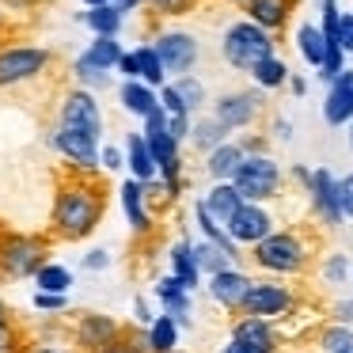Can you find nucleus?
<instances>
[{
  "instance_id": "nucleus-1",
  "label": "nucleus",
  "mask_w": 353,
  "mask_h": 353,
  "mask_svg": "<svg viewBox=\"0 0 353 353\" xmlns=\"http://www.w3.org/2000/svg\"><path fill=\"white\" fill-rule=\"evenodd\" d=\"M107 213V183L95 171H65L54 190V209H50V232L61 243H80L99 228Z\"/></svg>"
},
{
  "instance_id": "nucleus-2",
  "label": "nucleus",
  "mask_w": 353,
  "mask_h": 353,
  "mask_svg": "<svg viewBox=\"0 0 353 353\" xmlns=\"http://www.w3.org/2000/svg\"><path fill=\"white\" fill-rule=\"evenodd\" d=\"M50 262V239L34 232H4L0 236V274L12 281L34 277Z\"/></svg>"
},
{
  "instance_id": "nucleus-3",
  "label": "nucleus",
  "mask_w": 353,
  "mask_h": 353,
  "mask_svg": "<svg viewBox=\"0 0 353 353\" xmlns=\"http://www.w3.org/2000/svg\"><path fill=\"white\" fill-rule=\"evenodd\" d=\"M221 54H224V61H228L232 69L251 72L259 61L274 57V34L262 31V27H254L251 19H239V23H232L228 31H224Z\"/></svg>"
},
{
  "instance_id": "nucleus-4",
  "label": "nucleus",
  "mask_w": 353,
  "mask_h": 353,
  "mask_svg": "<svg viewBox=\"0 0 353 353\" xmlns=\"http://www.w3.org/2000/svg\"><path fill=\"white\" fill-rule=\"evenodd\" d=\"M251 259L266 274H300L307 266V247L296 232H270L251 247Z\"/></svg>"
},
{
  "instance_id": "nucleus-5",
  "label": "nucleus",
  "mask_w": 353,
  "mask_h": 353,
  "mask_svg": "<svg viewBox=\"0 0 353 353\" xmlns=\"http://www.w3.org/2000/svg\"><path fill=\"white\" fill-rule=\"evenodd\" d=\"M232 186H236V194H239L243 201L259 205V201L274 198V194L281 190V168H277V163L270 160L266 152H259V156H243L239 171L232 175Z\"/></svg>"
},
{
  "instance_id": "nucleus-6",
  "label": "nucleus",
  "mask_w": 353,
  "mask_h": 353,
  "mask_svg": "<svg viewBox=\"0 0 353 353\" xmlns=\"http://www.w3.org/2000/svg\"><path fill=\"white\" fill-rule=\"evenodd\" d=\"M54 54L46 46H4L0 50V88H16V84H27V80L42 77L50 69Z\"/></svg>"
},
{
  "instance_id": "nucleus-7",
  "label": "nucleus",
  "mask_w": 353,
  "mask_h": 353,
  "mask_svg": "<svg viewBox=\"0 0 353 353\" xmlns=\"http://www.w3.org/2000/svg\"><path fill=\"white\" fill-rule=\"evenodd\" d=\"M57 130H72V133H84V137L99 141L103 137V110H99V99L95 92H69L61 99V110H57Z\"/></svg>"
},
{
  "instance_id": "nucleus-8",
  "label": "nucleus",
  "mask_w": 353,
  "mask_h": 353,
  "mask_svg": "<svg viewBox=\"0 0 353 353\" xmlns=\"http://www.w3.org/2000/svg\"><path fill=\"white\" fill-rule=\"evenodd\" d=\"M156 57H160L163 72H179V77H190V69L198 65V39L186 31H163L152 42Z\"/></svg>"
},
{
  "instance_id": "nucleus-9",
  "label": "nucleus",
  "mask_w": 353,
  "mask_h": 353,
  "mask_svg": "<svg viewBox=\"0 0 353 353\" xmlns=\"http://www.w3.org/2000/svg\"><path fill=\"white\" fill-rule=\"evenodd\" d=\"M72 334H77V345L84 353H103L114 342H122V323L103 315V312H84L77 319V330H72Z\"/></svg>"
},
{
  "instance_id": "nucleus-10",
  "label": "nucleus",
  "mask_w": 353,
  "mask_h": 353,
  "mask_svg": "<svg viewBox=\"0 0 353 353\" xmlns=\"http://www.w3.org/2000/svg\"><path fill=\"white\" fill-rule=\"evenodd\" d=\"M289 307H292V292L285 289V285L251 281V289H247L239 312H243V315H254V319H277V315H285Z\"/></svg>"
},
{
  "instance_id": "nucleus-11",
  "label": "nucleus",
  "mask_w": 353,
  "mask_h": 353,
  "mask_svg": "<svg viewBox=\"0 0 353 353\" xmlns=\"http://www.w3.org/2000/svg\"><path fill=\"white\" fill-rule=\"evenodd\" d=\"M259 110H262V95H254V92H228V95H221V99L213 103V118L224 125V130H247V125L259 118Z\"/></svg>"
},
{
  "instance_id": "nucleus-12",
  "label": "nucleus",
  "mask_w": 353,
  "mask_h": 353,
  "mask_svg": "<svg viewBox=\"0 0 353 353\" xmlns=\"http://www.w3.org/2000/svg\"><path fill=\"white\" fill-rule=\"evenodd\" d=\"M50 148H54L57 156H65L72 171H95V168H99V141L84 137V133L54 130V137H50Z\"/></svg>"
},
{
  "instance_id": "nucleus-13",
  "label": "nucleus",
  "mask_w": 353,
  "mask_h": 353,
  "mask_svg": "<svg viewBox=\"0 0 353 353\" xmlns=\"http://www.w3.org/2000/svg\"><path fill=\"white\" fill-rule=\"evenodd\" d=\"M224 232H228L232 243H259V239H266L270 232H274V221H270V213L262 205H251V201H243V205L236 209V216H232L228 224H224Z\"/></svg>"
},
{
  "instance_id": "nucleus-14",
  "label": "nucleus",
  "mask_w": 353,
  "mask_h": 353,
  "mask_svg": "<svg viewBox=\"0 0 353 353\" xmlns=\"http://www.w3.org/2000/svg\"><path fill=\"white\" fill-rule=\"evenodd\" d=\"M307 194H312V209L319 213L323 224H342V201H338V179L330 175L327 168L312 171V183H307Z\"/></svg>"
},
{
  "instance_id": "nucleus-15",
  "label": "nucleus",
  "mask_w": 353,
  "mask_h": 353,
  "mask_svg": "<svg viewBox=\"0 0 353 353\" xmlns=\"http://www.w3.org/2000/svg\"><path fill=\"white\" fill-rule=\"evenodd\" d=\"M232 342L243 345L251 353H277V330L270 319H254V315H243V319L232 323Z\"/></svg>"
},
{
  "instance_id": "nucleus-16",
  "label": "nucleus",
  "mask_w": 353,
  "mask_h": 353,
  "mask_svg": "<svg viewBox=\"0 0 353 353\" xmlns=\"http://www.w3.org/2000/svg\"><path fill=\"white\" fill-rule=\"evenodd\" d=\"M118 198H122V213H125V221H130V228L137 232V236H145V232L152 228V213H148L145 183H137V179H125L122 190H118Z\"/></svg>"
},
{
  "instance_id": "nucleus-17",
  "label": "nucleus",
  "mask_w": 353,
  "mask_h": 353,
  "mask_svg": "<svg viewBox=\"0 0 353 353\" xmlns=\"http://www.w3.org/2000/svg\"><path fill=\"white\" fill-rule=\"evenodd\" d=\"M247 289H251V277L239 274V270H224V274L209 277V296H213L221 307H228V312H239Z\"/></svg>"
},
{
  "instance_id": "nucleus-18",
  "label": "nucleus",
  "mask_w": 353,
  "mask_h": 353,
  "mask_svg": "<svg viewBox=\"0 0 353 353\" xmlns=\"http://www.w3.org/2000/svg\"><path fill=\"white\" fill-rule=\"evenodd\" d=\"M243 12H247V19H251L254 27L277 34L292 16V0H243Z\"/></svg>"
},
{
  "instance_id": "nucleus-19",
  "label": "nucleus",
  "mask_w": 353,
  "mask_h": 353,
  "mask_svg": "<svg viewBox=\"0 0 353 353\" xmlns=\"http://www.w3.org/2000/svg\"><path fill=\"white\" fill-rule=\"evenodd\" d=\"M323 118H327L330 125L353 122V69H345L342 77L330 84L327 103H323Z\"/></svg>"
},
{
  "instance_id": "nucleus-20",
  "label": "nucleus",
  "mask_w": 353,
  "mask_h": 353,
  "mask_svg": "<svg viewBox=\"0 0 353 353\" xmlns=\"http://www.w3.org/2000/svg\"><path fill=\"white\" fill-rule=\"evenodd\" d=\"M156 296H160V304H163V315H171L179 327L190 323L186 319V315H190V289H183L175 277H160V281H156Z\"/></svg>"
},
{
  "instance_id": "nucleus-21",
  "label": "nucleus",
  "mask_w": 353,
  "mask_h": 353,
  "mask_svg": "<svg viewBox=\"0 0 353 353\" xmlns=\"http://www.w3.org/2000/svg\"><path fill=\"white\" fill-rule=\"evenodd\" d=\"M122 42L118 39H95L88 42V50L77 57V65H84V69H95V72H110L118 69V61H122Z\"/></svg>"
},
{
  "instance_id": "nucleus-22",
  "label": "nucleus",
  "mask_w": 353,
  "mask_h": 353,
  "mask_svg": "<svg viewBox=\"0 0 353 353\" xmlns=\"http://www.w3.org/2000/svg\"><path fill=\"white\" fill-rule=\"evenodd\" d=\"M201 205H205V213L224 228V224H228L232 216H236V209L243 205V198L236 194V186H232V183H213V190H209L205 198H201Z\"/></svg>"
},
{
  "instance_id": "nucleus-23",
  "label": "nucleus",
  "mask_w": 353,
  "mask_h": 353,
  "mask_svg": "<svg viewBox=\"0 0 353 353\" xmlns=\"http://www.w3.org/2000/svg\"><path fill=\"white\" fill-rule=\"evenodd\" d=\"M243 148L236 145V141H224L221 148H213L209 152V163H205V171L213 175V183H232V175L239 171V163H243Z\"/></svg>"
},
{
  "instance_id": "nucleus-24",
  "label": "nucleus",
  "mask_w": 353,
  "mask_h": 353,
  "mask_svg": "<svg viewBox=\"0 0 353 353\" xmlns=\"http://www.w3.org/2000/svg\"><path fill=\"white\" fill-rule=\"evenodd\" d=\"M118 103H122L130 114L145 118L148 110L160 107V92H152V88L141 84V80H122V88H118Z\"/></svg>"
},
{
  "instance_id": "nucleus-25",
  "label": "nucleus",
  "mask_w": 353,
  "mask_h": 353,
  "mask_svg": "<svg viewBox=\"0 0 353 353\" xmlns=\"http://www.w3.org/2000/svg\"><path fill=\"white\" fill-rule=\"evenodd\" d=\"M125 168L133 171L137 183H152L156 179V160H152V152H148L141 133H130V137H125Z\"/></svg>"
},
{
  "instance_id": "nucleus-26",
  "label": "nucleus",
  "mask_w": 353,
  "mask_h": 353,
  "mask_svg": "<svg viewBox=\"0 0 353 353\" xmlns=\"http://www.w3.org/2000/svg\"><path fill=\"white\" fill-rule=\"evenodd\" d=\"M122 12L114 8V4H103V8H88L80 12V23H88V31L95 34V39H118V31H122Z\"/></svg>"
},
{
  "instance_id": "nucleus-27",
  "label": "nucleus",
  "mask_w": 353,
  "mask_h": 353,
  "mask_svg": "<svg viewBox=\"0 0 353 353\" xmlns=\"http://www.w3.org/2000/svg\"><path fill=\"white\" fill-rule=\"evenodd\" d=\"M171 277H175L183 289H194V285H198L201 270H198V262H194V243L190 239H183V243L171 247Z\"/></svg>"
},
{
  "instance_id": "nucleus-28",
  "label": "nucleus",
  "mask_w": 353,
  "mask_h": 353,
  "mask_svg": "<svg viewBox=\"0 0 353 353\" xmlns=\"http://www.w3.org/2000/svg\"><path fill=\"white\" fill-rule=\"evenodd\" d=\"M145 338H148V353H171L179 350V323L171 315H156L145 327Z\"/></svg>"
},
{
  "instance_id": "nucleus-29",
  "label": "nucleus",
  "mask_w": 353,
  "mask_h": 353,
  "mask_svg": "<svg viewBox=\"0 0 353 353\" xmlns=\"http://www.w3.org/2000/svg\"><path fill=\"white\" fill-rule=\"evenodd\" d=\"M194 262H198L201 274H224V270H236V259H232L224 247L209 243V239H201V243H194Z\"/></svg>"
},
{
  "instance_id": "nucleus-30",
  "label": "nucleus",
  "mask_w": 353,
  "mask_h": 353,
  "mask_svg": "<svg viewBox=\"0 0 353 353\" xmlns=\"http://www.w3.org/2000/svg\"><path fill=\"white\" fill-rule=\"evenodd\" d=\"M296 50H300V57H304L307 65L323 69V61H327V39H323V31H319L315 23H300V31H296Z\"/></svg>"
},
{
  "instance_id": "nucleus-31",
  "label": "nucleus",
  "mask_w": 353,
  "mask_h": 353,
  "mask_svg": "<svg viewBox=\"0 0 353 353\" xmlns=\"http://www.w3.org/2000/svg\"><path fill=\"white\" fill-rule=\"evenodd\" d=\"M133 57H137V80H141V84H148L152 92H156V88H163L168 72H163L156 50H152V46H137V50H133Z\"/></svg>"
},
{
  "instance_id": "nucleus-32",
  "label": "nucleus",
  "mask_w": 353,
  "mask_h": 353,
  "mask_svg": "<svg viewBox=\"0 0 353 353\" xmlns=\"http://www.w3.org/2000/svg\"><path fill=\"white\" fill-rule=\"evenodd\" d=\"M251 77H254V84L259 88H266V92H274V88H285L289 84V65L281 61V57H266V61H259L251 69Z\"/></svg>"
},
{
  "instance_id": "nucleus-33",
  "label": "nucleus",
  "mask_w": 353,
  "mask_h": 353,
  "mask_svg": "<svg viewBox=\"0 0 353 353\" xmlns=\"http://www.w3.org/2000/svg\"><path fill=\"white\" fill-rule=\"evenodd\" d=\"M190 141L201 148V152H213V148H221L224 141H228V130H224L216 118H201V122L190 125Z\"/></svg>"
},
{
  "instance_id": "nucleus-34",
  "label": "nucleus",
  "mask_w": 353,
  "mask_h": 353,
  "mask_svg": "<svg viewBox=\"0 0 353 353\" xmlns=\"http://www.w3.org/2000/svg\"><path fill=\"white\" fill-rule=\"evenodd\" d=\"M69 285H72V274L61 262H46V266L34 274V289L39 292H69Z\"/></svg>"
},
{
  "instance_id": "nucleus-35",
  "label": "nucleus",
  "mask_w": 353,
  "mask_h": 353,
  "mask_svg": "<svg viewBox=\"0 0 353 353\" xmlns=\"http://www.w3.org/2000/svg\"><path fill=\"white\" fill-rule=\"evenodd\" d=\"M171 92L179 95V103H183L186 114H194V110L205 103V88H201V80H194V77H179L175 84H171Z\"/></svg>"
},
{
  "instance_id": "nucleus-36",
  "label": "nucleus",
  "mask_w": 353,
  "mask_h": 353,
  "mask_svg": "<svg viewBox=\"0 0 353 353\" xmlns=\"http://www.w3.org/2000/svg\"><path fill=\"white\" fill-rule=\"evenodd\" d=\"M323 350L327 353H353V330L350 327H330V330H323Z\"/></svg>"
},
{
  "instance_id": "nucleus-37",
  "label": "nucleus",
  "mask_w": 353,
  "mask_h": 353,
  "mask_svg": "<svg viewBox=\"0 0 353 353\" xmlns=\"http://www.w3.org/2000/svg\"><path fill=\"white\" fill-rule=\"evenodd\" d=\"M148 12H156V16H186V12H194V4L198 0H141Z\"/></svg>"
},
{
  "instance_id": "nucleus-38",
  "label": "nucleus",
  "mask_w": 353,
  "mask_h": 353,
  "mask_svg": "<svg viewBox=\"0 0 353 353\" xmlns=\"http://www.w3.org/2000/svg\"><path fill=\"white\" fill-rule=\"evenodd\" d=\"M0 353H23V338H19V330L12 319L0 323Z\"/></svg>"
},
{
  "instance_id": "nucleus-39",
  "label": "nucleus",
  "mask_w": 353,
  "mask_h": 353,
  "mask_svg": "<svg viewBox=\"0 0 353 353\" xmlns=\"http://www.w3.org/2000/svg\"><path fill=\"white\" fill-rule=\"evenodd\" d=\"M34 307H39V312H65V307H69V296H65V292H34Z\"/></svg>"
},
{
  "instance_id": "nucleus-40",
  "label": "nucleus",
  "mask_w": 353,
  "mask_h": 353,
  "mask_svg": "<svg viewBox=\"0 0 353 353\" xmlns=\"http://www.w3.org/2000/svg\"><path fill=\"white\" fill-rule=\"evenodd\" d=\"M190 114H168V137L175 141V145H183L186 137H190Z\"/></svg>"
},
{
  "instance_id": "nucleus-41",
  "label": "nucleus",
  "mask_w": 353,
  "mask_h": 353,
  "mask_svg": "<svg viewBox=\"0 0 353 353\" xmlns=\"http://www.w3.org/2000/svg\"><path fill=\"white\" fill-rule=\"evenodd\" d=\"M338 46H342V54H353V12H342V19H338Z\"/></svg>"
},
{
  "instance_id": "nucleus-42",
  "label": "nucleus",
  "mask_w": 353,
  "mask_h": 353,
  "mask_svg": "<svg viewBox=\"0 0 353 353\" xmlns=\"http://www.w3.org/2000/svg\"><path fill=\"white\" fill-rule=\"evenodd\" d=\"M327 281L330 285H338V281H345V274H350V262H345V254H330V262H327Z\"/></svg>"
},
{
  "instance_id": "nucleus-43",
  "label": "nucleus",
  "mask_w": 353,
  "mask_h": 353,
  "mask_svg": "<svg viewBox=\"0 0 353 353\" xmlns=\"http://www.w3.org/2000/svg\"><path fill=\"white\" fill-rule=\"evenodd\" d=\"M99 168H107V171L125 168V152H118V145H103L99 148Z\"/></svg>"
},
{
  "instance_id": "nucleus-44",
  "label": "nucleus",
  "mask_w": 353,
  "mask_h": 353,
  "mask_svg": "<svg viewBox=\"0 0 353 353\" xmlns=\"http://www.w3.org/2000/svg\"><path fill=\"white\" fill-rule=\"evenodd\" d=\"M110 266V251L107 247H92V251L84 254V270H92V274H99V270Z\"/></svg>"
},
{
  "instance_id": "nucleus-45",
  "label": "nucleus",
  "mask_w": 353,
  "mask_h": 353,
  "mask_svg": "<svg viewBox=\"0 0 353 353\" xmlns=\"http://www.w3.org/2000/svg\"><path fill=\"white\" fill-rule=\"evenodd\" d=\"M338 201H342V216H353V175L338 183Z\"/></svg>"
},
{
  "instance_id": "nucleus-46",
  "label": "nucleus",
  "mask_w": 353,
  "mask_h": 353,
  "mask_svg": "<svg viewBox=\"0 0 353 353\" xmlns=\"http://www.w3.org/2000/svg\"><path fill=\"white\" fill-rule=\"evenodd\" d=\"M118 72H122V80H137V57H133V50H125V54H122Z\"/></svg>"
},
{
  "instance_id": "nucleus-47",
  "label": "nucleus",
  "mask_w": 353,
  "mask_h": 353,
  "mask_svg": "<svg viewBox=\"0 0 353 353\" xmlns=\"http://www.w3.org/2000/svg\"><path fill=\"white\" fill-rule=\"evenodd\" d=\"M133 315H137V323H141V327H148V323H152V319H156V315H152V312H148V304H145V300H141V296H137V300H133Z\"/></svg>"
},
{
  "instance_id": "nucleus-48",
  "label": "nucleus",
  "mask_w": 353,
  "mask_h": 353,
  "mask_svg": "<svg viewBox=\"0 0 353 353\" xmlns=\"http://www.w3.org/2000/svg\"><path fill=\"white\" fill-rule=\"evenodd\" d=\"M0 4H4L8 12H31L34 4H39V0H0Z\"/></svg>"
},
{
  "instance_id": "nucleus-49",
  "label": "nucleus",
  "mask_w": 353,
  "mask_h": 353,
  "mask_svg": "<svg viewBox=\"0 0 353 353\" xmlns=\"http://www.w3.org/2000/svg\"><path fill=\"white\" fill-rule=\"evenodd\" d=\"M110 4H114L122 16H125V12H133V8H141V0H110Z\"/></svg>"
},
{
  "instance_id": "nucleus-50",
  "label": "nucleus",
  "mask_w": 353,
  "mask_h": 353,
  "mask_svg": "<svg viewBox=\"0 0 353 353\" xmlns=\"http://www.w3.org/2000/svg\"><path fill=\"white\" fill-rule=\"evenodd\" d=\"M350 319H353V304H338V323L345 327Z\"/></svg>"
},
{
  "instance_id": "nucleus-51",
  "label": "nucleus",
  "mask_w": 353,
  "mask_h": 353,
  "mask_svg": "<svg viewBox=\"0 0 353 353\" xmlns=\"http://www.w3.org/2000/svg\"><path fill=\"white\" fill-rule=\"evenodd\" d=\"M274 130H277V137H281V141H289V137H292V125L285 122V118H281V122L274 125Z\"/></svg>"
},
{
  "instance_id": "nucleus-52",
  "label": "nucleus",
  "mask_w": 353,
  "mask_h": 353,
  "mask_svg": "<svg viewBox=\"0 0 353 353\" xmlns=\"http://www.w3.org/2000/svg\"><path fill=\"white\" fill-rule=\"evenodd\" d=\"M289 88H292V92H296V95H304V92H307V84H304V80H300V77H289Z\"/></svg>"
},
{
  "instance_id": "nucleus-53",
  "label": "nucleus",
  "mask_w": 353,
  "mask_h": 353,
  "mask_svg": "<svg viewBox=\"0 0 353 353\" xmlns=\"http://www.w3.org/2000/svg\"><path fill=\"white\" fill-rule=\"evenodd\" d=\"M23 353H61L57 345H31V350H23Z\"/></svg>"
},
{
  "instance_id": "nucleus-54",
  "label": "nucleus",
  "mask_w": 353,
  "mask_h": 353,
  "mask_svg": "<svg viewBox=\"0 0 353 353\" xmlns=\"http://www.w3.org/2000/svg\"><path fill=\"white\" fill-rule=\"evenodd\" d=\"M103 353H133V350H130V345H125V342H114V345H110V350H103Z\"/></svg>"
},
{
  "instance_id": "nucleus-55",
  "label": "nucleus",
  "mask_w": 353,
  "mask_h": 353,
  "mask_svg": "<svg viewBox=\"0 0 353 353\" xmlns=\"http://www.w3.org/2000/svg\"><path fill=\"white\" fill-rule=\"evenodd\" d=\"M221 353H251V350H243V345H236V342H228V345H224V350Z\"/></svg>"
},
{
  "instance_id": "nucleus-56",
  "label": "nucleus",
  "mask_w": 353,
  "mask_h": 353,
  "mask_svg": "<svg viewBox=\"0 0 353 353\" xmlns=\"http://www.w3.org/2000/svg\"><path fill=\"white\" fill-rule=\"evenodd\" d=\"M4 319H12V312H8V304L0 300V323H4Z\"/></svg>"
},
{
  "instance_id": "nucleus-57",
  "label": "nucleus",
  "mask_w": 353,
  "mask_h": 353,
  "mask_svg": "<svg viewBox=\"0 0 353 353\" xmlns=\"http://www.w3.org/2000/svg\"><path fill=\"white\" fill-rule=\"evenodd\" d=\"M88 8H103V4H110V0H84Z\"/></svg>"
},
{
  "instance_id": "nucleus-58",
  "label": "nucleus",
  "mask_w": 353,
  "mask_h": 353,
  "mask_svg": "<svg viewBox=\"0 0 353 353\" xmlns=\"http://www.w3.org/2000/svg\"><path fill=\"white\" fill-rule=\"evenodd\" d=\"M0 27H4V12H0Z\"/></svg>"
},
{
  "instance_id": "nucleus-59",
  "label": "nucleus",
  "mask_w": 353,
  "mask_h": 353,
  "mask_svg": "<svg viewBox=\"0 0 353 353\" xmlns=\"http://www.w3.org/2000/svg\"><path fill=\"white\" fill-rule=\"evenodd\" d=\"M171 353H183V350H171Z\"/></svg>"
},
{
  "instance_id": "nucleus-60",
  "label": "nucleus",
  "mask_w": 353,
  "mask_h": 353,
  "mask_svg": "<svg viewBox=\"0 0 353 353\" xmlns=\"http://www.w3.org/2000/svg\"><path fill=\"white\" fill-rule=\"evenodd\" d=\"M236 4H243V0H236Z\"/></svg>"
},
{
  "instance_id": "nucleus-61",
  "label": "nucleus",
  "mask_w": 353,
  "mask_h": 353,
  "mask_svg": "<svg viewBox=\"0 0 353 353\" xmlns=\"http://www.w3.org/2000/svg\"><path fill=\"white\" fill-rule=\"evenodd\" d=\"M350 145H353V137H350Z\"/></svg>"
}]
</instances>
